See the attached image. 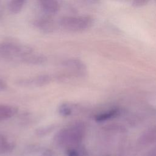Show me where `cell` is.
<instances>
[{"label":"cell","mask_w":156,"mask_h":156,"mask_svg":"<svg viewBox=\"0 0 156 156\" xmlns=\"http://www.w3.org/2000/svg\"><path fill=\"white\" fill-rule=\"evenodd\" d=\"M67 156H80L79 152L74 149H69L67 152Z\"/></svg>","instance_id":"16"},{"label":"cell","mask_w":156,"mask_h":156,"mask_svg":"<svg viewBox=\"0 0 156 156\" xmlns=\"http://www.w3.org/2000/svg\"><path fill=\"white\" fill-rule=\"evenodd\" d=\"M94 20L90 16H64L60 19L59 24L65 30L71 32H82L90 29Z\"/></svg>","instance_id":"2"},{"label":"cell","mask_w":156,"mask_h":156,"mask_svg":"<svg viewBox=\"0 0 156 156\" xmlns=\"http://www.w3.org/2000/svg\"><path fill=\"white\" fill-rule=\"evenodd\" d=\"M62 65L76 74H83L86 70V65L80 60L77 58H69L62 62Z\"/></svg>","instance_id":"4"},{"label":"cell","mask_w":156,"mask_h":156,"mask_svg":"<svg viewBox=\"0 0 156 156\" xmlns=\"http://www.w3.org/2000/svg\"><path fill=\"white\" fill-rule=\"evenodd\" d=\"M18 112V108L14 106L0 104V122L10 119Z\"/></svg>","instance_id":"7"},{"label":"cell","mask_w":156,"mask_h":156,"mask_svg":"<svg viewBox=\"0 0 156 156\" xmlns=\"http://www.w3.org/2000/svg\"><path fill=\"white\" fill-rule=\"evenodd\" d=\"M75 106L68 103L61 104L58 107V113L62 116H69L71 115L75 110Z\"/></svg>","instance_id":"11"},{"label":"cell","mask_w":156,"mask_h":156,"mask_svg":"<svg viewBox=\"0 0 156 156\" xmlns=\"http://www.w3.org/2000/svg\"><path fill=\"white\" fill-rule=\"evenodd\" d=\"M23 62L32 65L43 64L47 60V58L41 54H34L32 53L21 58Z\"/></svg>","instance_id":"8"},{"label":"cell","mask_w":156,"mask_h":156,"mask_svg":"<svg viewBox=\"0 0 156 156\" xmlns=\"http://www.w3.org/2000/svg\"><path fill=\"white\" fill-rule=\"evenodd\" d=\"M115 114V111H109L108 112L103 113L102 114L98 115L96 117V120L98 121H104L107 119L110 118L111 116H112Z\"/></svg>","instance_id":"13"},{"label":"cell","mask_w":156,"mask_h":156,"mask_svg":"<svg viewBox=\"0 0 156 156\" xmlns=\"http://www.w3.org/2000/svg\"><path fill=\"white\" fill-rule=\"evenodd\" d=\"M26 0H11L9 4V10L12 13L17 14L21 12Z\"/></svg>","instance_id":"12"},{"label":"cell","mask_w":156,"mask_h":156,"mask_svg":"<svg viewBox=\"0 0 156 156\" xmlns=\"http://www.w3.org/2000/svg\"><path fill=\"white\" fill-rule=\"evenodd\" d=\"M0 52L7 57H20L21 58L33 52V49L26 45H21L10 42L0 44Z\"/></svg>","instance_id":"3"},{"label":"cell","mask_w":156,"mask_h":156,"mask_svg":"<svg viewBox=\"0 0 156 156\" xmlns=\"http://www.w3.org/2000/svg\"><path fill=\"white\" fill-rule=\"evenodd\" d=\"M150 0H132V5L136 7H143L146 5Z\"/></svg>","instance_id":"15"},{"label":"cell","mask_w":156,"mask_h":156,"mask_svg":"<svg viewBox=\"0 0 156 156\" xmlns=\"http://www.w3.org/2000/svg\"><path fill=\"white\" fill-rule=\"evenodd\" d=\"M55 129V126H49L46 127H42L40 129H38L37 131V133L38 135L43 136L47 135L48 133L52 132Z\"/></svg>","instance_id":"14"},{"label":"cell","mask_w":156,"mask_h":156,"mask_svg":"<svg viewBox=\"0 0 156 156\" xmlns=\"http://www.w3.org/2000/svg\"><path fill=\"white\" fill-rule=\"evenodd\" d=\"M37 27L45 32H51L54 29V23L49 19H41L35 23Z\"/></svg>","instance_id":"9"},{"label":"cell","mask_w":156,"mask_h":156,"mask_svg":"<svg viewBox=\"0 0 156 156\" xmlns=\"http://www.w3.org/2000/svg\"><path fill=\"white\" fill-rule=\"evenodd\" d=\"M40 4L42 9L47 13L54 15L60 9V5L57 0H40Z\"/></svg>","instance_id":"6"},{"label":"cell","mask_w":156,"mask_h":156,"mask_svg":"<svg viewBox=\"0 0 156 156\" xmlns=\"http://www.w3.org/2000/svg\"><path fill=\"white\" fill-rule=\"evenodd\" d=\"M155 1H156V0H155Z\"/></svg>","instance_id":"20"},{"label":"cell","mask_w":156,"mask_h":156,"mask_svg":"<svg viewBox=\"0 0 156 156\" xmlns=\"http://www.w3.org/2000/svg\"><path fill=\"white\" fill-rule=\"evenodd\" d=\"M7 85L4 80L0 79V91H4L7 89Z\"/></svg>","instance_id":"17"},{"label":"cell","mask_w":156,"mask_h":156,"mask_svg":"<svg viewBox=\"0 0 156 156\" xmlns=\"http://www.w3.org/2000/svg\"><path fill=\"white\" fill-rule=\"evenodd\" d=\"M14 147L15 145L12 142L9 141L6 137L0 134V154L10 152Z\"/></svg>","instance_id":"10"},{"label":"cell","mask_w":156,"mask_h":156,"mask_svg":"<svg viewBox=\"0 0 156 156\" xmlns=\"http://www.w3.org/2000/svg\"><path fill=\"white\" fill-rule=\"evenodd\" d=\"M1 15V10H0V15Z\"/></svg>","instance_id":"19"},{"label":"cell","mask_w":156,"mask_h":156,"mask_svg":"<svg viewBox=\"0 0 156 156\" xmlns=\"http://www.w3.org/2000/svg\"><path fill=\"white\" fill-rule=\"evenodd\" d=\"M83 136V126L81 124H75L60 130L55 135L54 141L61 147H71L81 143Z\"/></svg>","instance_id":"1"},{"label":"cell","mask_w":156,"mask_h":156,"mask_svg":"<svg viewBox=\"0 0 156 156\" xmlns=\"http://www.w3.org/2000/svg\"><path fill=\"white\" fill-rule=\"evenodd\" d=\"M51 81V78L48 75H40L31 80L27 79L26 80H21L22 85H34L35 87H41L49 84Z\"/></svg>","instance_id":"5"},{"label":"cell","mask_w":156,"mask_h":156,"mask_svg":"<svg viewBox=\"0 0 156 156\" xmlns=\"http://www.w3.org/2000/svg\"><path fill=\"white\" fill-rule=\"evenodd\" d=\"M83 1H89V2H91V1H94V0H83Z\"/></svg>","instance_id":"18"}]
</instances>
